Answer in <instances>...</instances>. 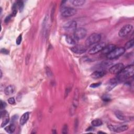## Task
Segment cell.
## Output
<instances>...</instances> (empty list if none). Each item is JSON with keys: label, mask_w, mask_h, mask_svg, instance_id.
Listing matches in <instances>:
<instances>
[{"label": "cell", "mask_w": 134, "mask_h": 134, "mask_svg": "<svg viewBox=\"0 0 134 134\" xmlns=\"http://www.w3.org/2000/svg\"><path fill=\"white\" fill-rule=\"evenodd\" d=\"M134 66L133 65H129L126 67H124L117 75V79L118 81H124L127 79L132 77L133 75Z\"/></svg>", "instance_id": "cell-1"}, {"label": "cell", "mask_w": 134, "mask_h": 134, "mask_svg": "<svg viewBox=\"0 0 134 134\" xmlns=\"http://www.w3.org/2000/svg\"><path fill=\"white\" fill-rule=\"evenodd\" d=\"M101 39V35L98 33H93L90 35L86 40V46L90 47L94 44L98 43Z\"/></svg>", "instance_id": "cell-2"}, {"label": "cell", "mask_w": 134, "mask_h": 134, "mask_svg": "<svg viewBox=\"0 0 134 134\" xmlns=\"http://www.w3.org/2000/svg\"><path fill=\"white\" fill-rule=\"evenodd\" d=\"M125 49L124 47L116 48L112 52L107 54V58L108 59L113 60L119 58L125 52Z\"/></svg>", "instance_id": "cell-3"}, {"label": "cell", "mask_w": 134, "mask_h": 134, "mask_svg": "<svg viewBox=\"0 0 134 134\" xmlns=\"http://www.w3.org/2000/svg\"><path fill=\"white\" fill-rule=\"evenodd\" d=\"M61 14L64 17H69L77 14L76 9L70 7H63L61 9Z\"/></svg>", "instance_id": "cell-4"}, {"label": "cell", "mask_w": 134, "mask_h": 134, "mask_svg": "<svg viewBox=\"0 0 134 134\" xmlns=\"http://www.w3.org/2000/svg\"><path fill=\"white\" fill-rule=\"evenodd\" d=\"M87 34V31L86 29L82 27L79 28L74 32V37L77 41H78L86 37Z\"/></svg>", "instance_id": "cell-5"}, {"label": "cell", "mask_w": 134, "mask_h": 134, "mask_svg": "<svg viewBox=\"0 0 134 134\" xmlns=\"http://www.w3.org/2000/svg\"><path fill=\"white\" fill-rule=\"evenodd\" d=\"M132 28V26L131 25H130V24H127V25L124 26L119 30L118 32L119 36L121 38H124L126 37L128 34L131 32Z\"/></svg>", "instance_id": "cell-6"}, {"label": "cell", "mask_w": 134, "mask_h": 134, "mask_svg": "<svg viewBox=\"0 0 134 134\" xmlns=\"http://www.w3.org/2000/svg\"><path fill=\"white\" fill-rule=\"evenodd\" d=\"M77 27V23L75 21H69L65 23L64 26L63 28L68 32H75Z\"/></svg>", "instance_id": "cell-7"}, {"label": "cell", "mask_w": 134, "mask_h": 134, "mask_svg": "<svg viewBox=\"0 0 134 134\" xmlns=\"http://www.w3.org/2000/svg\"><path fill=\"white\" fill-rule=\"evenodd\" d=\"M124 68V65L123 63H119L112 66L109 69V72L113 75H118L119 73Z\"/></svg>", "instance_id": "cell-8"}, {"label": "cell", "mask_w": 134, "mask_h": 134, "mask_svg": "<svg viewBox=\"0 0 134 134\" xmlns=\"http://www.w3.org/2000/svg\"><path fill=\"white\" fill-rule=\"evenodd\" d=\"M105 44L104 42H100V43L96 45L91 48L89 51V53L90 54H95L99 53L103 50V49L105 47Z\"/></svg>", "instance_id": "cell-9"}, {"label": "cell", "mask_w": 134, "mask_h": 134, "mask_svg": "<svg viewBox=\"0 0 134 134\" xmlns=\"http://www.w3.org/2000/svg\"><path fill=\"white\" fill-rule=\"evenodd\" d=\"M71 51L77 54H82L87 51V48L83 45H76L71 48Z\"/></svg>", "instance_id": "cell-10"}, {"label": "cell", "mask_w": 134, "mask_h": 134, "mask_svg": "<svg viewBox=\"0 0 134 134\" xmlns=\"http://www.w3.org/2000/svg\"><path fill=\"white\" fill-rule=\"evenodd\" d=\"M1 117L2 119L1 127H4L5 126L7 125L9 122V120H10L9 114L7 111H3L1 112Z\"/></svg>", "instance_id": "cell-11"}, {"label": "cell", "mask_w": 134, "mask_h": 134, "mask_svg": "<svg viewBox=\"0 0 134 134\" xmlns=\"http://www.w3.org/2000/svg\"><path fill=\"white\" fill-rule=\"evenodd\" d=\"M118 81L117 79H112L109 81L108 83L107 84V86L106 89L107 91H111L118 84Z\"/></svg>", "instance_id": "cell-12"}, {"label": "cell", "mask_w": 134, "mask_h": 134, "mask_svg": "<svg viewBox=\"0 0 134 134\" xmlns=\"http://www.w3.org/2000/svg\"><path fill=\"white\" fill-rule=\"evenodd\" d=\"M116 48V46L114 44H110L107 46H105V47L101 51L102 53L104 54H107L112 52L114 49Z\"/></svg>", "instance_id": "cell-13"}, {"label": "cell", "mask_w": 134, "mask_h": 134, "mask_svg": "<svg viewBox=\"0 0 134 134\" xmlns=\"http://www.w3.org/2000/svg\"><path fill=\"white\" fill-rule=\"evenodd\" d=\"M15 91V87L13 85H10L5 88L4 93L7 95H10L14 93Z\"/></svg>", "instance_id": "cell-14"}, {"label": "cell", "mask_w": 134, "mask_h": 134, "mask_svg": "<svg viewBox=\"0 0 134 134\" xmlns=\"http://www.w3.org/2000/svg\"><path fill=\"white\" fill-rule=\"evenodd\" d=\"M105 75V72L104 71H96L92 73L91 77L94 79H99L103 77Z\"/></svg>", "instance_id": "cell-15"}, {"label": "cell", "mask_w": 134, "mask_h": 134, "mask_svg": "<svg viewBox=\"0 0 134 134\" xmlns=\"http://www.w3.org/2000/svg\"><path fill=\"white\" fill-rule=\"evenodd\" d=\"M29 117V112H26L24 113L20 118V123L21 125H23L25 124L27 120H28Z\"/></svg>", "instance_id": "cell-16"}, {"label": "cell", "mask_w": 134, "mask_h": 134, "mask_svg": "<svg viewBox=\"0 0 134 134\" xmlns=\"http://www.w3.org/2000/svg\"><path fill=\"white\" fill-rule=\"evenodd\" d=\"M78 103H79V91L77 89L75 91L74 100H73V103H72L73 107L75 108V109H76L78 106Z\"/></svg>", "instance_id": "cell-17"}, {"label": "cell", "mask_w": 134, "mask_h": 134, "mask_svg": "<svg viewBox=\"0 0 134 134\" xmlns=\"http://www.w3.org/2000/svg\"><path fill=\"white\" fill-rule=\"evenodd\" d=\"M65 40L70 45H76L77 44V40L75 37H72L70 35H67L65 37Z\"/></svg>", "instance_id": "cell-18"}, {"label": "cell", "mask_w": 134, "mask_h": 134, "mask_svg": "<svg viewBox=\"0 0 134 134\" xmlns=\"http://www.w3.org/2000/svg\"><path fill=\"white\" fill-rule=\"evenodd\" d=\"M128 129V127L127 125H126L120 126H118V127L116 126L115 132H117V133H119V132L125 131L127 130Z\"/></svg>", "instance_id": "cell-19"}, {"label": "cell", "mask_w": 134, "mask_h": 134, "mask_svg": "<svg viewBox=\"0 0 134 134\" xmlns=\"http://www.w3.org/2000/svg\"><path fill=\"white\" fill-rule=\"evenodd\" d=\"M70 3L75 7H81L84 4L86 1L84 0H72Z\"/></svg>", "instance_id": "cell-20"}, {"label": "cell", "mask_w": 134, "mask_h": 134, "mask_svg": "<svg viewBox=\"0 0 134 134\" xmlns=\"http://www.w3.org/2000/svg\"><path fill=\"white\" fill-rule=\"evenodd\" d=\"M15 125L14 124H11L9 126L5 128V130L9 133H13L15 130Z\"/></svg>", "instance_id": "cell-21"}, {"label": "cell", "mask_w": 134, "mask_h": 134, "mask_svg": "<svg viewBox=\"0 0 134 134\" xmlns=\"http://www.w3.org/2000/svg\"><path fill=\"white\" fill-rule=\"evenodd\" d=\"M115 115L119 120L121 121H125L126 119V117L125 116V115L123 113L119 111H116L115 112Z\"/></svg>", "instance_id": "cell-22"}, {"label": "cell", "mask_w": 134, "mask_h": 134, "mask_svg": "<svg viewBox=\"0 0 134 134\" xmlns=\"http://www.w3.org/2000/svg\"><path fill=\"white\" fill-rule=\"evenodd\" d=\"M91 124L93 127H99L103 124L102 121L100 119H95L92 121Z\"/></svg>", "instance_id": "cell-23"}, {"label": "cell", "mask_w": 134, "mask_h": 134, "mask_svg": "<svg viewBox=\"0 0 134 134\" xmlns=\"http://www.w3.org/2000/svg\"><path fill=\"white\" fill-rule=\"evenodd\" d=\"M133 42H134V41H133V39L130 40L128 41H127L125 44V46L124 47L125 48V50L129 49L132 48L133 46Z\"/></svg>", "instance_id": "cell-24"}, {"label": "cell", "mask_w": 134, "mask_h": 134, "mask_svg": "<svg viewBox=\"0 0 134 134\" xmlns=\"http://www.w3.org/2000/svg\"><path fill=\"white\" fill-rule=\"evenodd\" d=\"M16 6L20 11H22L24 8V3L22 1H17L16 3Z\"/></svg>", "instance_id": "cell-25"}, {"label": "cell", "mask_w": 134, "mask_h": 134, "mask_svg": "<svg viewBox=\"0 0 134 134\" xmlns=\"http://www.w3.org/2000/svg\"><path fill=\"white\" fill-rule=\"evenodd\" d=\"M22 40V35H20L19 36V37H18L16 39V44L17 45H20L21 43Z\"/></svg>", "instance_id": "cell-26"}, {"label": "cell", "mask_w": 134, "mask_h": 134, "mask_svg": "<svg viewBox=\"0 0 134 134\" xmlns=\"http://www.w3.org/2000/svg\"><path fill=\"white\" fill-rule=\"evenodd\" d=\"M101 85V82H98V83H93L92 84H91L90 87L92 88H96L97 87H99Z\"/></svg>", "instance_id": "cell-27"}, {"label": "cell", "mask_w": 134, "mask_h": 134, "mask_svg": "<svg viewBox=\"0 0 134 134\" xmlns=\"http://www.w3.org/2000/svg\"><path fill=\"white\" fill-rule=\"evenodd\" d=\"M8 102L11 105H14L15 104V100L14 97H10L8 99Z\"/></svg>", "instance_id": "cell-28"}, {"label": "cell", "mask_w": 134, "mask_h": 134, "mask_svg": "<svg viewBox=\"0 0 134 134\" xmlns=\"http://www.w3.org/2000/svg\"><path fill=\"white\" fill-rule=\"evenodd\" d=\"M102 100H103V101H104V102H109L111 100V99H110V97H109L108 95H105L102 97Z\"/></svg>", "instance_id": "cell-29"}, {"label": "cell", "mask_w": 134, "mask_h": 134, "mask_svg": "<svg viewBox=\"0 0 134 134\" xmlns=\"http://www.w3.org/2000/svg\"><path fill=\"white\" fill-rule=\"evenodd\" d=\"M68 125H64L63 127V129H62V133H68Z\"/></svg>", "instance_id": "cell-30"}, {"label": "cell", "mask_w": 134, "mask_h": 134, "mask_svg": "<svg viewBox=\"0 0 134 134\" xmlns=\"http://www.w3.org/2000/svg\"><path fill=\"white\" fill-rule=\"evenodd\" d=\"M7 106V104L5 102H3L2 101H1V105H0V108L1 109H3L5 108V107Z\"/></svg>", "instance_id": "cell-31"}, {"label": "cell", "mask_w": 134, "mask_h": 134, "mask_svg": "<svg viewBox=\"0 0 134 134\" xmlns=\"http://www.w3.org/2000/svg\"><path fill=\"white\" fill-rule=\"evenodd\" d=\"M1 52L2 53L5 54H8L9 53V50L7 49H4V48L2 49L1 50Z\"/></svg>", "instance_id": "cell-32"}, {"label": "cell", "mask_w": 134, "mask_h": 134, "mask_svg": "<svg viewBox=\"0 0 134 134\" xmlns=\"http://www.w3.org/2000/svg\"><path fill=\"white\" fill-rule=\"evenodd\" d=\"M12 17V15H10L8 16L7 17L5 18V22L6 23H8V22H9V21L11 20V19Z\"/></svg>", "instance_id": "cell-33"}, {"label": "cell", "mask_w": 134, "mask_h": 134, "mask_svg": "<svg viewBox=\"0 0 134 134\" xmlns=\"http://www.w3.org/2000/svg\"><path fill=\"white\" fill-rule=\"evenodd\" d=\"M17 10H13V12H12V16H15L17 14Z\"/></svg>", "instance_id": "cell-34"}, {"label": "cell", "mask_w": 134, "mask_h": 134, "mask_svg": "<svg viewBox=\"0 0 134 134\" xmlns=\"http://www.w3.org/2000/svg\"><path fill=\"white\" fill-rule=\"evenodd\" d=\"M93 129H93V127H89L88 129H87V131L92 130H93Z\"/></svg>", "instance_id": "cell-35"}, {"label": "cell", "mask_w": 134, "mask_h": 134, "mask_svg": "<svg viewBox=\"0 0 134 134\" xmlns=\"http://www.w3.org/2000/svg\"><path fill=\"white\" fill-rule=\"evenodd\" d=\"M2 71H1V78H2Z\"/></svg>", "instance_id": "cell-36"}]
</instances>
